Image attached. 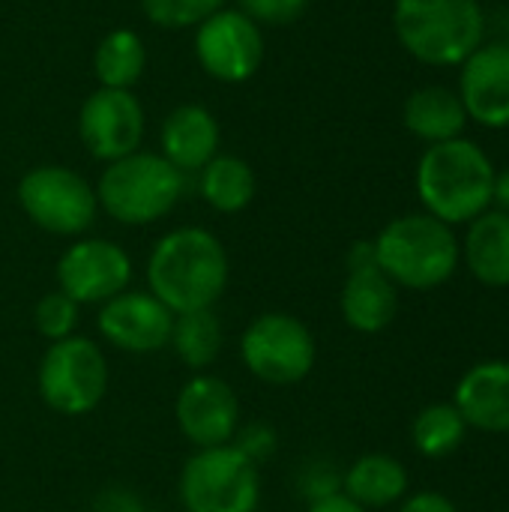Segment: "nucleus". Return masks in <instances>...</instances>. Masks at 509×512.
Returning a JSON list of instances; mask_svg holds the SVG:
<instances>
[{
  "label": "nucleus",
  "mask_w": 509,
  "mask_h": 512,
  "mask_svg": "<svg viewBox=\"0 0 509 512\" xmlns=\"http://www.w3.org/2000/svg\"><path fill=\"white\" fill-rule=\"evenodd\" d=\"M231 279L222 240L198 225L162 234L147 258V291L174 315L216 309Z\"/></svg>",
  "instance_id": "1"
},
{
  "label": "nucleus",
  "mask_w": 509,
  "mask_h": 512,
  "mask_svg": "<svg viewBox=\"0 0 509 512\" xmlns=\"http://www.w3.org/2000/svg\"><path fill=\"white\" fill-rule=\"evenodd\" d=\"M495 162L471 138L429 144L417 162V195L429 216L453 225H468L495 201Z\"/></svg>",
  "instance_id": "2"
},
{
  "label": "nucleus",
  "mask_w": 509,
  "mask_h": 512,
  "mask_svg": "<svg viewBox=\"0 0 509 512\" xmlns=\"http://www.w3.org/2000/svg\"><path fill=\"white\" fill-rule=\"evenodd\" d=\"M372 246L378 267L393 285L411 291L441 288L462 261L456 231L429 213H405L387 222Z\"/></svg>",
  "instance_id": "3"
},
{
  "label": "nucleus",
  "mask_w": 509,
  "mask_h": 512,
  "mask_svg": "<svg viewBox=\"0 0 509 512\" xmlns=\"http://www.w3.org/2000/svg\"><path fill=\"white\" fill-rule=\"evenodd\" d=\"M393 27L402 48L426 66H462L486 42L480 0H396Z\"/></svg>",
  "instance_id": "4"
},
{
  "label": "nucleus",
  "mask_w": 509,
  "mask_h": 512,
  "mask_svg": "<svg viewBox=\"0 0 509 512\" xmlns=\"http://www.w3.org/2000/svg\"><path fill=\"white\" fill-rule=\"evenodd\" d=\"M96 189L99 210L120 225H153L165 219L186 192V174L162 153H129L108 162Z\"/></svg>",
  "instance_id": "5"
},
{
  "label": "nucleus",
  "mask_w": 509,
  "mask_h": 512,
  "mask_svg": "<svg viewBox=\"0 0 509 512\" xmlns=\"http://www.w3.org/2000/svg\"><path fill=\"white\" fill-rule=\"evenodd\" d=\"M183 512H258L261 468L234 444L195 450L177 477Z\"/></svg>",
  "instance_id": "6"
},
{
  "label": "nucleus",
  "mask_w": 509,
  "mask_h": 512,
  "mask_svg": "<svg viewBox=\"0 0 509 512\" xmlns=\"http://www.w3.org/2000/svg\"><path fill=\"white\" fill-rule=\"evenodd\" d=\"M36 393L60 417L93 414L108 393L105 351L87 336L51 342L36 366Z\"/></svg>",
  "instance_id": "7"
},
{
  "label": "nucleus",
  "mask_w": 509,
  "mask_h": 512,
  "mask_svg": "<svg viewBox=\"0 0 509 512\" xmlns=\"http://www.w3.org/2000/svg\"><path fill=\"white\" fill-rule=\"evenodd\" d=\"M240 360L255 381L267 387H294L312 375L318 345L297 315L261 312L240 336Z\"/></svg>",
  "instance_id": "8"
},
{
  "label": "nucleus",
  "mask_w": 509,
  "mask_h": 512,
  "mask_svg": "<svg viewBox=\"0 0 509 512\" xmlns=\"http://www.w3.org/2000/svg\"><path fill=\"white\" fill-rule=\"evenodd\" d=\"M15 198L24 216L54 237L87 234L99 213L96 189L78 171L63 165L30 168L18 180Z\"/></svg>",
  "instance_id": "9"
},
{
  "label": "nucleus",
  "mask_w": 509,
  "mask_h": 512,
  "mask_svg": "<svg viewBox=\"0 0 509 512\" xmlns=\"http://www.w3.org/2000/svg\"><path fill=\"white\" fill-rule=\"evenodd\" d=\"M57 291L78 306H102L111 297L129 291L132 258L105 237H75L57 258Z\"/></svg>",
  "instance_id": "10"
},
{
  "label": "nucleus",
  "mask_w": 509,
  "mask_h": 512,
  "mask_svg": "<svg viewBox=\"0 0 509 512\" xmlns=\"http://www.w3.org/2000/svg\"><path fill=\"white\" fill-rule=\"evenodd\" d=\"M195 57L216 81H249L264 60V33L240 9H219L195 27Z\"/></svg>",
  "instance_id": "11"
},
{
  "label": "nucleus",
  "mask_w": 509,
  "mask_h": 512,
  "mask_svg": "<svg viewBox=\"0 0 509 512\" xmlns=\"http://www.w3.org/2000/svg\"><path fill=\"white\" fill-rule=\"evenodd\" d=\"M174 420L180 435L195 450H207L234 441L243 411L234 387L225 378L213 372H195L174 399Z\"/></svg>",
  "instance_id": "12"
},
{
  "label": "nucleus",
  "mask_w": 509,
  "mask_h": 512,
  "mask_svg": "<svg viewBox=\"0 0 509 512\" xmlns=\"http://www.w3.org/2000/svg\"><path fill=\"white\" fill-rule=\"evenodd\" d=\"M174 312L162 306L150 291H123L99 306V339L123 354H159L171 342Z\"/></svg>",
  "instance_id": "13"
},
{
  "label": "nucleus",
  "mask_w": 509,
  "mask_h": 512,
  "mask_svg": "<svg viewBox=\"0 0 509 512\" xmlns=\"http://www.w3.org/2000/svg\"><path fill=\"white\" fill-rule=\"evenodd\" d=\"M78 135L90 156L117 162L138 150L144 138V108L129 90L99 87L81 105Z\"/></svg>",
  "instance_id": "14"
},
{
  "label": "nucleus",
  "mask_w": 509,
  "mask_h": 512,
  "mask_svg": "<svg viewBox=\"0 0 509 512\" xmlns=\"http://www.w3.org/2000/svg\"><path fill=\"white\" fill-rule=\"evenodd\" d=\"M459 99L471 123L509 129V45L483 42L459 66Z\"/></svg>",
  "instance_id": "15"
},
{
  "label": "nucleus",
  "mask_w": 509,
  "mask_h": 512,
  "mask_svg": "<svg viewBox=\"0 0 509 512\" xmlns=\"http://www.w3.org/2000/svg\"><path fill=\"white\" fill-rule=\"evenodd\" d=\"M339 312L354 333L363 336L384 333L399 315V288L378 264L354 267L345 276L339 294Z\"/></svg>",
  "instance_id": "16"
},
{
  "label": "nucleus",
  "mask_w": 509,
  "mask_h": 512,
  "mask_svg": "<svg viewBox=\"0 0 509 512\" xmlns=\"http://www.w3.org/2000/svg\"><path fill=\"white\" fill-rule=\"evenodd\" d=\"M453 405L471 429L509 432V360H486L468 369L456 387Z\"/></svg>",
  "instance_id": "17"
},
{
  "label": "nucleus",
  "mask_w": 509,
  "mask_h": 512,
  "mask_svg": "<svg viewBox=\"0 0 509 512\" xmlns=\"http://www.w3.org/2000/svg\"><path fill=\"white\" fill-rule=\"evenodd\" d=\"M162 156L183 174H198L219 153V123L204 105H180L162 123Z\"/></svg>",
  "instance_id": "18"
},
{
  "label": "nucleus",
  "mask_w": 509,
  "mask_h": 512,
  "mask_svg": "<svg viewBox=\"0 0 509 512\" xmlns=\"http://www.w3.org/2000/svg\"><path fill=\"white\" fill-rule=\"evenodd\" d=\"M402 123L414 138L426 144H441L465 135L468 114L456 90L444 84H426L405 99Z\"/></svg>",
  "instance_id": "19"
},
{
  "label": "nucleus",
  "mask_w": 509,
  "mask_h": 512,
  "mask_svg": "<svg viewBox=\"0 0 509 512\" xmlns=\"http://www.w3.org/2000/svg\"><path fill=\"white\" fill-rule=\"evenodd\" d=\"M462 261L471 276L489 288L509 285V213L486 210L468 222V234L459 243Z\"/></svg>",
  "instance_id": "20"
},
{
  "label": "nucleus",
  "mask_w": 509,
  "mask_h": 512,
  "mask_svg": "<svg viewBox=\"0 0 509 512\" xmlns=\"http://www.w3.org/2000/svg\"><path fill=\"white\" fill-rule=\"evenodd\" d=\"M342 495L363 510H384L408 495V471L387 453H366L342 474Z\"/></svg>",
  "instance_id": "21"
},
{
  "label": "nucleus",
  "mask_w": 509,
  "mask_h": 512,
  "mask_svg": "<svg viewBox=\"0 0 509 512\" xmlns=\"http://www.w3.org/2000/svg\"><path fill=\"white\" fill-rule=\"evenodd\" d=\"M255 189H258L255 186V171L240 156L216 153L198 171V192H201V198L216 213H225V216L243 213L252 204Z\"/></svg>",
  "instance_id": "22"
},
{
  "label": "nucleus",
  "mask_w": 509,
  "mask_h": 512,
  "mask_svg": "<svg viewBox=\"0 0 509 512\" xmlns=\"http://www.w3.org/2000/svg\"><path fill=\"white\" fill-rule=\"evenodd\" d=\"M222 345H225V333H222V321H219L216 309L174 315L168 348L177 354V360L186 369H192V375L207 372L219 360Z\"/></svg>",
  "instance_id": "23"
},
{
  "label": "nucleus",
  "mask_w": 509,
  "mask_h": 512,
  "mask_svg": "<svg viewBox=\"0 0 509 512\" xmlns=\"http://www.w3.org/2000/svg\"><path fill=\"white\" fill-rule=\"evenodd\" d=\"M147 66V48L144 39L135 30H111L93 54V72L99 78V87L111 90H129Z\"/></svg>",
  "instance_id": "24"
},
{
  "label": "nucleus",
  "mask_w": 509,
  "mask_h": 512,
  "mask_svg": "<svg viewBox=\"0 0 509 512\" xmlns=\"http://www.w3.org/2000/svg\"><path fill=\"white\" fill-rule=\"evenodd\" d=\"M465 432H468V423L459 414V408L453 402H435L417 414L411 426V441L420 456L444 459L459 450V444L465 441Z\"/></svg>",
  "instance_id": "25"
},
{
  "label": "nucleus",
  "mask_w": 509,
  "mask_h": 512,
  "mask_svg": "<svg viewBox=\"0 0 509 512\" xmlns=\"http://www.w3.org/2000/svg\"><path fill=\"white\" fill-rule=\"evenodd\" d=\"M78 318H81V306L75 300H69L63 291H48L39 297L36 309H33V324L36 333L51 345L60 339H69L78 333Z\"/></svg>",
  "instance_id": "26"
},
{
  "label": "nucleus",
  "mask_w": 509,
  "mask_h": 512,
  "mask_svg": "<svg viewBox=\"0 0 509 512\" xmlns=\"http://www.w3.org/2000/svg\"><path fill=\"white\" fill-rule=\"evenodd\" d=\"M222 3L225 0H141V9L156 27L183 30V27H198L204 18L219 12Z\"/></svg>",
  "instance_id": "27"
},
{
  "label": "nucleus",
  "mask_w": 509,
  "mask_h": 512,
  "mask_svg": "<svg viewBox=\"0 0 509 512\" xmlns=\"http://www.w3.org/2000/svg\"><path fill=\"white\" fill-rule=\"evenodd\" d=\"M249 462H255L258 468L264 462H270L279 450V435L270 423H261V420H252V423H240L234 441H231Z\"/></svg>",
  "instance_id": "28"
},
{
  "label": "nucleus",
  "mask_w": 509,
  "mask_h": 512,
  "mask_svg": "<svg viewBox=\"0 0 509 512\" xmlns=\"http://www.w3.org/2000/svg\"><path fill=\"white\" fill-rule=\"evenodd\" d=\"M237 3H240V12L252 18L258 27L294 24L309 6V0H237Z\"/></svg>",
  "instance_id": "29"
},
{
  "label": "nucleus",
  "mask_w": 509,
  "mask_h": 512,
  "mask_svg": "<svg viewBox=\"0 0 509 512\" xmlns=\"http://www.w3.org/2000/svg\"><path fill=\"white\" fill-rule=\"evenodd\" d=\"M297 486H300V495L312 504V501H321V498L342 492V474H336L333 465H327V462H309L300 471Z\"/></svg>",
  "instance_id": "30"
},
{
  "label": "nucleus",
  "mask_w": 509,
  "mask_h": 512,
  "mask_svg": "<svg viewBox=\"0 0 509 512\" xmlns=\"http://www.w3.org/2000/svg\"><path fill=\"white\" fill-rule=\"evenodd\" d=\"M90 512H150L144 498L135 492V489H126V486H108L102 489L96 498H93V507Z\"/></svg>",
  "instance_id": "31"
},
{
  "label": "nucleus",
  "mask_w": 509,
  "mask_h": 512,
  "mask_svg": "<svg viewBox=\"0 0 509 512\" xmlns=\"http://www.w3.org/2000/svg\"><path fill=\"white\" fill-rule=\"evenodd\" d=\"M399 512H459L456 504L441 495V492H417L411 498H405V504L399 507Z\"/></svg>",
  "instance_id": "32"
},
{
  "label": "nucleus",
  "mask_w": 509,
  "mask_h": 512,
  "mask_svg": "<svg viewBox=\"0 0 509 512\" xmlns=\"http://www.w3.org/2000/svg\"><path fill=\"white\" fill-rule=\"evenodd\" d=\"M306 512H369L363 510L360 504H354L348 495H342V492H336V495H330V498H321V501H312Z\"/></svg>",
  "instance_id": "33"
},
{
  "label": "nucleus",
  "mask_w": 509,
  "mask_h": 512,
  "mask_svg": "<svg viewBox=\"0 0 509 512\" xmlns=\"http://www.w3.org/2000/svg\"><path fill=\"white\" fill-rule=\"evenodd\" d=\"M492 204H498V210L509 213V168L498 171V177H495V201Z\"/></svg>",
  "instance_id": "34"
},
{
  "label": "nucleus",
  "mask_w": 509,
  "mask_h": 512,
  "mask_svg": "<svg viewBox=\"0 0 509 512\" xmlns=\"http://www.w3.org/2000/svg\"><path fill=\"white\" fill-rule=\"evenodd\" d=\"M504 42H507V45H509V21H507V36H504Z\"/></svg>",
  "instance_id": "35"
},
{
  "label": "nucleus",
  "mask_w": 509,
  "mask_h": 512,
  "mask_svg": "<svg viewBox=\"0 0 509 512\" xmlns=\"http://www.w3.org/2000/svg\"><path fill=\"white\" fill-rule=\"evenodd\" d=\"M180 512H183V510H180Z\"/></svg>",
  "instance_id": "36"
}]
</instances>
